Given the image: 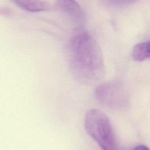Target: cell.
I'll return each instance as SVG.
<instances>
[{
  "label": "cell",
  "mask_w": 150,
  "mask_h": 150,
  "mask_svg": "<svg viewBox=\"0 0 150 150\" xmlns=\"http://www.w3.org/2000/svg\"><path fill=\"white\" fill-rule=\"evenodd\" d=\"M69 60L74 78L85 85H93L104 76L105 66L101 50L93 38L86 32H80L71 39Z\"/></svg>",
  "instance_id": "cell-1"
},
{
  "label": "cell",
  "mask_w": 150,
  "mask_h": 150,
  "mask_svg": "<svg viewBox=\"0 0 150 150\" xmlns=\"http://www.w3.org/2000/svg\"><path fill=\"white\" fill-rule=\"evenodd\" d=\"M84 127L101 150H117L111 122L103 112L96 108L88 110L85 115Z\"/></svg>",
  "instance_id": "cell-2"
},
{
  "label": "cell",
  "mask_w": 150,
  "mask_h": 150,
  "mask_svg": "<svg viewBox=\"0 0 150 150\" xmlns=\"http://www.w3.org/2000/svg\"><path fill=\"white\" fill-rule=\"evenodd\" d=\"M95 97L103 105L116 110L125 108L129 104V96L124 84L119 80L104 83L97 87Z\"/></svg>",
  "instance_id": "cell-3"
},
{
  "label": "cell",
  "mask_w": 150,
  "mask_h": 150,
  "mask_svg": "<svg viewBox=\"0 0 150 150\" xmlns=\"http://www.w3.org/2000/svg\"><path fill=\"white\" fill-rule=\"evenodd\" d=\"M56 5L79 25L84 23V13L79 3L75 0H56Z\"/></svg>",
  "instance_id": "cell-4"
},
{
  "label": "cell",
  "mask_w": 150,
  "mask_h": 150,
  "mask_svg": "<svg viewBox=\"0 0 150 150\" xmlns=\"http://www.w3.org/2000/svg\"><path fill=\"white\" fill-rule=\"evenodd\" d=\"M19 8L31 12L45 11L50 9L49 4L42 0H10Z\"/></svg>",
  "instance_id": "cell-5"
},
{
  "label": "cell",
  "mask_w": 150,
  "mask_h": 150,
  "mask_svg": "<svg viewBox=\"0 0 150 150\" xmlns=\"http://www.w3.org/2000/svg\"><path fill=\"white\" fill-rule=\"evenodd\" d=\"M150 45L149 42H144L137 43L132 50V57L135 61L142 62L149 57Z\"/></svg>",
  "instance_id": "cell-6"
},
{
  "label": "cell",
  "mask_w": 150,
  "mask_h": 150,
  "mask_svg": "<svg viewBox=\"0 0 150 150\" xmlns=\"http://www.w3.org/2000/svg\"><path fill=\"white\" fill-rule=\"evenodd\" d=\"M107 4L114 7H122L135 3L137 0H103Z\"/></svg>",
  "instance_id": "cell-7"
},
{
  "label": "cell",
  "mask_w": 150,
  "mask_h": 150,
  "mask_svg": "<svg viewBox=\"0 0 150 150\" xmlns=\"http://www.w3.org/2000/svg\"><path fill=\"white\" fill-rule=\"evenodd\" d=\"M134 150H149L148 148L144 145H139L135 146Z\"/></svg>",
  "instance_id": "cell-8"
}]
</instances>
